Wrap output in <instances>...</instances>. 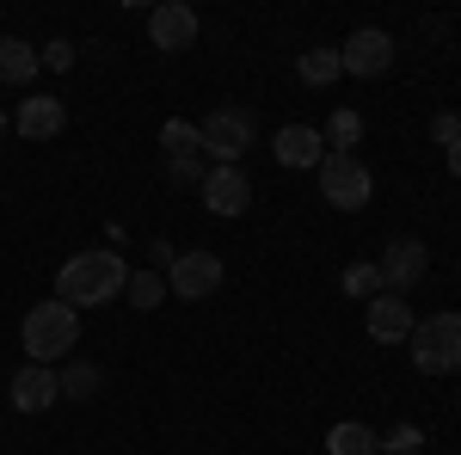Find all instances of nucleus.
Segmentation results:
<instances>
[{"instance_id":"nucleus-1","label":"nucleus","mask_w":461,"mask_h":455,"mask_svg":"<svg viewBox=\"0 0 461 455\" xmlns=\"http://www.w3.org/2000/svg\"><path fill=\"white\" fill-rule=\"evenodd\" d=\"M123 283H130V265L111 246H93V252H74L68 265L56 271V302H68L74 314L80 308H105V302L123 296Z\"/></svg>"},{"instance_id":"nucleus-2","label":"nucleus","mask_w":461,"mask_h":455,"mask_svg":"<svg viewBox=\"0 0 461 455\" xmlns=\"http://www.w3.org/2000/svg\"><path fill=\"white\" fill-rule=\"evenodd\" d=\"M19 345H25V357L32 363H56V357H68L74 345H80V314H74L68 302H37L32 314H25V326H19Z\"/></svg>"},{"instance_id":"nucleus-3","label":"nucleus","mask_w":461,"mask_h":455,"mask_svg":"<svg viewBox=\"0 0 461 455\" xmlns=\"http://www.w3.org/2000/svg\"><path fill=\"white\" fill-rule=\"evenodd\" d=\"M412 363L425 376H461V314H430L412 320Z\"/></svg>"},{"instance_id":"nucleus-4","label":"nucleus","mask_w":461,"mask_h":455,"mask_svg":"<svg viewBox=\"0 0 461 455\" xmlns=\"http://www.w3.org/2000/svg\"><path fill=\"white\" fill-rule=\"evenodd\" d=\"M197 136H203V154H210L215 167H240V154L252 148L258 123H252V111H240V105H215L210 117L197 123Z\"/></svg>"},{"instance_id":"nucleus-5","label":"nucleus","mask_w":461,"mask_h":455,"mask_svg":"<svg viewBox=\"0 0 461 455\" xmlns=\"http://www.w3.org/2000/svg\"><path fill=\"white\" fill-rule=\"evenodd\" d=\"M314 173H320V197H326L332 210H345V215L363 210V204L375 197V178H369V167H363L357 154H332V148H326V160H320Z\"/></svg>"},{"instance_id":"nucleus-6","label":"nucleus","mask_w":461,"mask_h":455,"mask_svg":"<svg viewBox=\"0 0 461 455\" xmlns=\"http://www.w3.org/2000/svg\"><path fill=\"white\" fill-rule=\"evenodd\" d=\"M221 259L215 252H178L173 265H167V296H178V302H203V296H215L221 289Z\"/></svg>"},{"instance_id":"nucleus-7","label":"nucleus","mask_w":461,"mask_h":455,"mask_svg":"<svg viewBox=\"0 0 461 455\" xmlns=\"http://www.w3.org/2000/svg\"><path fill=\"white\" fill-rule=\"evenodd\" d=\"M375 271H382V289L388 296H406V289H419L425 283V271H430V246L425 241H388V252L375 259Z\"/></svg>"},{"instance_id":"nucleus-8","label":"nucleus","mask_w":461,"mask_h":455,"mask_svg":"<svg viewBox=\"0 0 461 455\" xmlns=\"http://www.w3.org/2000/svg\"><path fill=\"white\" fill-rule=\"evenodd\" d=\"M197 6H185V0H160L154 13H148V43L154 50H167V56H178V50H191L197 43Z\"/></svg>"},{"instance_id":"nucleus-9","label":"nucleus","mask_w":461,"mask_h":455,"mask_svg":"<svg viewBox=\"0 0 461 455\" xmlns=\"http://www.w3.org/2000/svg\"><path fill=\"white\" fill-rule=\"evenodd\" d=\"M339 62H345V74H357V80H375V74H388V68H393V37H388V32H375V25H363V32L345 37Z\"/></svg>"},{"instance_id":"nucleus-10","label":"nucleus","mask_w":461,"mask_h":455,"mask_svg":"<svg viewBox=\"0 0 461 455\" xmlns=\"http://www.w3.org/2000/svg\"><path fill=\"white\" fill-rule=\"evenodd\" d=\"M363 332L375 339V345H406L412 339V308H406V296H375L369 302V314H363Z\"/></svg>"},{"instance_id":"nucleus-11","label":"nucleus","mask_w":461,"mask_h":455,"mask_svg":"<svg viewBox=\"0 0 461 455\" xmlns=\"http://www.w3.org/2000/svg\"><path fill=\"white\" fill-rule=\"evenodd\" d=\"M197 191H203V204L215 215H247V204H252V178L240 167H210Z\"/></svg>"},{"instance_id":"nucleus-12","label":"nucleus","mask_w":461,"mask_h":455,"mask_svg":"<svg viewBox=\"0 0 461 455\" xmlns=\"http://www.w3.org/2000/svg\"><path fill=\"white\" fill-rule=\"evenodd\" d=\"M13 130L32 136V141H56L62 130H68V105L50 99V93H32V99L19 105V117H13Z\"/></svg>"},{"instance_id":"nucleus-13","label":"nucleus","mask_w":461,"mask_h":455,"mask_svg":"<svg viewBox=\"0 0 461 455\" xmlns=\"http://www.w3.org/2000/svg\"><path fill=\"white\" fill-rule=\"evenodd\" d=\"M56 400H62V382H56L50 363H25V369L13 376V406H19V413H50Z\"/></svg>"},{"instance_id":"nucleus-14","label":"nucleus","mask_w":461,"mask_h":455,"mask_svg":"<svg viewBox=\"0 0 461 455\" xmlns=\"http://www.w3.org/2000/svg\"><path fill=\"white\" fill-rule=\"evenodd\" d=\"M271 154H277V167H320L326 160V136L320 130H308V123H289V130H277V141H271Z\"/></svg>"},{"instance_id":"nucleus-15","label":"nucleus","mask_w":461,"mask_h":455,"mask_svg":"<svg viewBox=\"0 0 461 455\" xmlns=\"http://www.w3.org/2000/svg\"><path fill=\"white\" fill-rule=\"evenodd\" d=\"M37 68H43V62H37V50L25 37H0V80H6V86H32Z\"/></svg>"},{"instance_id":"nucleus-16","label":"nucleus","mask_w":461,"mask_h":455,"mask_svg":"<svg viewBox=\"0 0 461 455\" xmlns=\"http://www.w3.org/2000/svg\"><path fill=\"white\" fill-rule=\"evenodd\" d=\"M326 455H382V437H375L369 424L345 419V424H332V431H326Z\"/></svg>"},{"instance_id":"nucleus-17","label":"nucleus","mask_w":461,"mask_h":455,"mask_svg":"<svg viewBox=\"0 0 461 455\" xmlns=\"http://www.w3.org/2000/svg\"><path fill=\"white\" fill-rule=\"evenodd\" d=\"M339 74H345L339 50H302V56H295V80H302V86H332Z\"/></svg>"},{"instance_id":"nucleus-18","label":"nucleus","mask_w":461,"mask_h":455,"mask_svg":"<svg viewBox=\"0 0 461 455\" xmlns=\"http://www.w3.org/2000/svg\"><path fill=\"white\" fill-rule=\"evenodd\" d=\"M160 148H167V160H197V154H203V136H197V123L167 117V123H160Z\"/></svg>"},{"instance_id":"nucleus-19","label":"nucleus","mask_w":461,"mask_h":455,"mask_svg":"<svg viewBox=\"0 0 461 455\" xmlns=\"http://www.w3.org/2000/svg\"><path fill=\"white\" fill-rule=\"evenodd\" d=\"M56 382H62V400H93V394L105 387V369H99V363H68Z\"/></svg>"},{"instance_id":"nucleus-20","label":"nucleus","mask_w":461,"mask_h":455,"mask_svg":"<svg viewBox=\"0 0 461 455\" xmlns=\"http://www.w3.org/2000/svg\"><path fill=\"white\" fill-rule=\"evenodd\" d=\"M123 302H136V308H160L167 302V278L160 271H130V283H123Z\"/></svg>"},{"instance_id":"nucleus-21","label":"nucleus","mask_w":461,"mask_h":455,"mask_svg":"<svg viewBox=\"0 0 461 455\" xmlns=\"http://www.w3.org/2000/svg\"><path fill=\"white\" fill-rule=\"evenodd\" d=\"M320 136L332 141V154H351L357 141H363V117H357L351 105H339V111H332V123H326Z\"/></svg>"},{"instance_id":"nucleus-22","label":"nucleus","mask_w":461,"mask_h":455,"mask_svg":"<svg viewBox=\"0 0 461 455\" xmlns=\"http://www.w3.org/2000/svg\"><path fill=\"white\" fill-rule=\"evenodd\" d=\"M345 296H382V271L375 265H345Z\"/></svg>"},{"instance_id":"nucleus-23","label":"nucleus","mask_w":461,"mask_h":455,"mask_svg":"<svg viewBox=\"0 0 461 455\" xmlns=\"http://www.w3.org/2000/svg\"><path fill=\"white\" fill-rule=\"evenodd\" d=\"M382 450L388 455H419L425 450V431H419V424H393L388 437H382Z\"/></svg>"},{"instance_id":"nucleus-24","label":"nucleus","mask_w":461,"mask_h":455,"mask_svg":"<svg viewBox=\"0 0 461 455\" xmlns=\"http://www.w3.org/2000/svg\"><path fill=\"white\" fill-rule=\"evenodd\" d=\"M430 136L443 141V148H456V141H461V117H456V111H437V117H430Z\"/></svg>"},{"instance_id":"nucleus-25","label":"nucleus","mask_w":461,"mask_h":455,"mask_svg":"<svg viewBox=\"0 0 461 455\" xmlns=\"http://www.w3.org/2000/svg\"><path fill=\"white\" fill-rule=\"evenodd\" d=\"M37 62H50V68H74V43H68V37H56L50 50H37Z\"/></svg>"},{"instance_id":"nucleus-26","label":"nucleus","mask_w":461,"mask_h":455,"mask_svg":"<svg viewBox=\"0 0 461 455\" xmlns=\"http://www.w3.org/2000/svg\"><path fill=\"white\" fill-rule=\"evenodd\" d=\"M167 173H173L178 185H203V173H210V167H197V160H167Z\"/></svg>"},{"instance_id":"nucleus-27","label":"nucleus","mask_w":461,"mask_h":455,"mask_svg":"<svg viewBox=\"0 0 461 455\" xmlns=\"http://www.w3.org/2000/svg\"><path fill=\"white\" fill-rule=\"evenodd\" d=\"M449 173L461 178V141H456V148H449Z\"/></svg>"},{"instance_id":"nucleus-28","label":"nucleus","mask_w":461,"mask_h":455,"mask_svg":"<svg viewBox=\"0 0 461 455\" xmlns=\"http://www.w3.org/2000/svg\"><path fill=\"white\" fill-rule=\"evenodd\" d=\"M6 123H13V117H6V111H0V136H6Z\"/></svg>"}]
</instances>
